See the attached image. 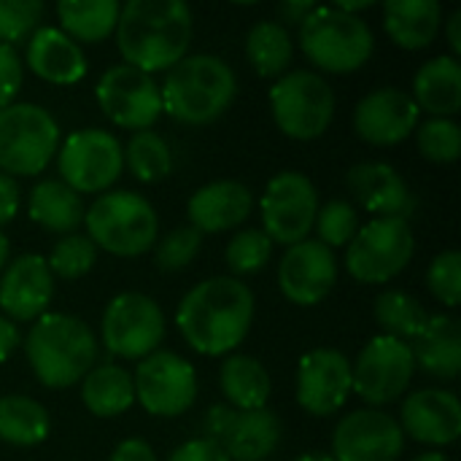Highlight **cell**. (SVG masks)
Segmentation results:
<instances>
[{
    "label": "cell",
    "mask_w": 461,
    "mask_h": 461,
    "mask_svg": "<svg viewBox=\"0 0 461 461\" xmlns=\"http://www.w3.org/2000/svg\"><path fill=\"white\" fill-rule=\"evenodd\" d=\"M405 448V435L394 416L362 408L340 419L332 435L335 461H397Z\"/></svg>",
    "instance_id": "2e32d148"
},
{
    "label": "cell",
    "mask_w": 461,
    "mask_h": 461,
    "mask_svg": "<svg viewBox=\"0 0 461 461\" xmlns=\"http://www.w3.org/2000/svg\"><path fill=\"white\" fill-rule=\"evenodd\" d=\"M270 111L286 138L316 140L335 119V92L313 70H289L270 89Z\"/></svg>",
    "instance_id": "ba28073f"
},
{
    "label": "cell",
    "mask_w": 461,
    "mask_h": 461,
    "mask_svg": "<svg viewBox=\"0 0 461 461\" xmlns=\"http://www.w3.org/2000/svg\"><path fill=\"white\" fill-rule=\"evenodd\" d=\"M22 338L14 321H8L5 316H0V362H5L16 348H19Z\"/></svg>",
    "instance_id": "f907efd6"
},
{
    "label": "cell",
    "mask_w": 461,
    "mask_h": 461,
    "mask_svg": "<svg viewBox=\"0 0 461 461\" xmlns=\"http://www.w3.org/2000/svg\"><path fill=\"white\" fill-rule=\"evenodd\" d=\"M270 254H273V243L262 230H243L227 243L224 259L235 276H254L270 262Z\"/></svg>",
    "instance_id": "74e56055"
},
{
    "label": "cell",
    "mask_w": 461,
    "mask_h": 461,
    "mask_svg": "<svg viewBox=\"0 0 461 461\" xmlns=\"http://www.w3.org/2000/svg\"><path fill=\"white\" fill-rule=\"evenodd\" d=\"M97 105L122 130H151L162 113V97L154 78L132 65H113L97 81Z\"/></svg>",
    "instance_id": "9a60e30c"
},
{
    "label": "cell",
    "mask_w": 461,
    "mask_h": 461,
    "mask_svg": "<svg viewBox=\"0 0 461 461\" xmlns=\"http://www.w3.org/2000/svg\"><path fill=\"white\" fill-rule=\"evenodd\" d=\"M167 461H230V459H227V454H224L216 443H211V440L200 438V440H189V443L178 446V448L170 454V459Z\"/></svg>",
    "instance_id": "f6af8a7d"
},
{
    "label": "cell",
    "mask_w": 461,
    "mask_h": 461,
    "mask_svg": "<svg viewBox=\"0 0 461 461\" xmlns=\"http://www.w3.org/2000/svg\"><path fill=\"white\" fill-rule=\"evenodd\" d=\"M97 262V249L86 235L70 232L65 238H59L51 249V254L46 257V265L51 270V276L62 278V281H76L84 278Z\"/></svg>",
    "instance_id": "8d00e7d4"
},
{
    "label": "cell",
    "mask_w": 461,
    "mask_h": 461,
    "mask_svg": "<svg viewBox=\"0 0 461 461\" xmlns=\"http://www.w3.org/2000/svg\"><path fill=\"white\" fill-rule=\"evenodd\" d=\"M354 392L351 362L335 348H316L300 359L297 367V402L311 416L338 413Z\"/></svg>",
    "instance_id": "ac0fdd59"
},
{
    "label": "cell",
    "mask_w": 461,
    "mask_h": 461,
    "mask_svg": "<svg viewBox=\"0 0 461 461\" xmlns=\"http://www.w3.org/2000/svg\"><path fill=\"white\" fill-rule=\"evenodd\" d=\"M238 95L235 70L213 54H192L167 70L159 89L162 111L186 124L203 127L227 113Z\"/></svg>",
    "instance_id": "3957f363"
},
{
    "label": "cell",
    "mask_w": 461,
    "mask_h": 461,
    "mask_svg": "<svg viewBox=\"0 0 461 461\" xmlns=\"http://www.w3.org/2000/svg\"><path fill=\"white\" fill-rule=\"evenodd\" d=\"M19 211V186L11 176L0 173V227L8 224Z\"/></svg>",
    "instance_id": "7dc6e473"
},
{
    "label": "cell",
    "mask_w": 461,
    "mask_h": 461,
    "mask_svg": "<svg viewBox=\"0 0 461 461\" xmlns=\"http://www.w3.org/2000/svg\"><path fill=\"white\" fill-rule=\"evenodd\" d=\"M35 378L49 389H68L95 367L97 343L92 330L68 313H43L24 340Z\"/></svg>",
    "instance_id": "277c9868"
},
{
    "label": "cell",
    "mask_w": 461,
    "mask_h": 461,
    "mask_svg": "<svg viewBox=\"0 0 461 461\" xmlns=\"http://www.w3.org/2000/svg\"><path fill=\"white\" fill-rule=\"evenodd\" d=\"M416 238L405 219H373L346 246V270L359 284H386L413 259Z\"/></svg>",
    "instance_id": "9c48e42d"
},
{
    "label": "cell",
    "mask_w": 461,
    "mask_h": 461,
    "mask_svg": "<svg viewBox=\"0 0 461 461\" xmlns=\"http://www.w3.org/2000/svg\"><path fill=\"white\" fill-rule=\"evenodd\" d=\"M427 286L429 292L448 308H456L461 303V254L459 251H443L432 259L427 270Z\"/></svg>",
    "instance_id": "7bdbcfd3"
},
{
    "label": "cell",
    "mask_w": 461,
    "mask_h": 461,
    "mask_svg": "<svg viewBox=\"0 0 461 461\" xmlns=\"http://www.w3.org/2000/svg\"><path fill=\"white\" fill-rule=\"evenodd\" d=\"M373 313H375V321L384 330V335L402 340V343L416 340L429 321L427 308L416 297H411L408 292H400V289H389V292L378 294Z\"/></svg>",
    "instance_id": "e575fe53"
},
{
    "label": "cell",
    "mask_w": 461,
    "mask_h": 461,
    "mask_svg": "<svg viewBox=\"0 0 461 461\" xmlns=\"http://www.w3.org/2000/svg\"><path fill=\"white\" fill-rule=\"evenodd\" d=\"M5 262H8V238L0 232V270L5 267Z\"/></svg>",
    "instance_id": "db71d44e"
},
{
    "label": "cell",
    "mask_w": 461,
    "mask_h": 461,
    "mask_svg": "<svg viewBox=\"0 0 461 461\" xmlns=\"http://www.w3.org/2000/svg\"><path fill=\"white\" fill-rule=\"evenodd\" d=\"M419 151L438 165L456 162L461 157V127L454 119H429L416 127Z\"/></svg>",
    "instance_id": "f35d334b"
},
{
    "label": "cell",
    "mask_w": 461,
    "mask_h": 461,
    "mask_svg": "<svg viewBox=\"0 0 461 461\" xmlns=\"http://www.w3.org/2000/svg\"><path fill=\"white\" fill-rule=\"evenodd\" d=\"M30 219L46 232L70 235L78 230V224H84L81 194H76L62 181H41L30 192Z\"/></svg>",
    "instance_id": "4dcf8cb0"
},
{
    "label": "cell",
    "mask_w": 461,
    "mask_h": 461,
    "mask_svg": "<svg viewBox=\"0 0 461 461\" xmlns=\"http://www.w3.org/2000/svg\"><path fill=\"white\" fill-rule=\"evenodd\" d=\"M113 32L124 65L149 76L170 70L192 43V8L184 0H130Z\"/></svg>",
    "instance_id": "7a4b0ae2"
},
{
    "label": "cell",
    "mask_w": 461,
    "mask_h": 461,
    "mask_svg": "<svg viewBox=\"0 0 461 461\" xmlns=\"http://www.w3.org/2000/svg\"><path fill=\"white\" fill-rule=\"evenodd\" d=\"M294 461H335L330 454H321V451H311V454H303V456H297Z\"/></svg>",
    "instance_id": "f5cc1de1"
},
{
    "label": "cell",
    "mask_w": 461,
    "mask_h": 461,
    "mask_svg": "<svg viewBox=\"0 0 461 461\" xmlns=\"http://www.w3.org/2000/svg\"><path fill=\"white\" fill-rule=\"evenodd\" d=\"M235 413H238V411H232L230 405H213V408L208 411V416H205V432H208L205 440H211V443L219 446L221 438L227 435V429H230Z\"/></svg>",
    "instance_id": "bcb514c9"
},
{
    "label": "cell",
    "mask_w": 461,
    "mask_h": 461,
    "mask_svg": "<svg viewBox=\"0 0 461 461\" xmlns=\"http://www.w3.org/2000/svg\"><path fill=\"white\" fill-rule=\"evenodd\" d=\"M59 181L76 194L108 192L124 170V149L108 130H78L57 151Z\"/></svg>",
    "instance_id": "30bf717a"
},
{
    "label": "cell",
    "mask_w": 461,
    "mask_h": 461,
    "mask_svg": "<svg viewBox=\"0 0 461 461\" xmlns=\"http://www.w3.org/2000/svg\"><path fill=\"white\" fill-rule=\"evenodd\" d=\"M30 70L49 84H76L86 76V57L76 41L57 27H38L27 43Z\"/></svg>",
    "instance_id": "cb8c5ba5"
},
{
    "label": "cell",
    "mask_w": 461,
    "mask_h": 461,
    "mask_svg": "<svg viewBox=\"0 0 461 461\" xmlns=\"http://www.w3.org/2000/svg\"><path fill=\"white\" fill-rule=\"evenodd\" d=\"M86 238L113 257H138L157 246L159 216L135 192H105L84 211Z\"/></svg>",
    "instance_id": "5b68a950"
},
{
    "label": "cell",
    "mask_w": 461,
    "mask_h": 461,
    "mask_svg": "<svg viewBox=\"0 0 461 461\" xmlns=\"http://www.w3.org/2000/svg\"><path fill=\"white\" fill-rule=\"evenodd\" d=\"M416 365L440 378V381H454L461 373V330L459 321L448 313L429 316L424 332L416 338L411 346Z\"/></svg>",
    "instance_id": "4316f807"
},
{
    "label": "cell",
    "mask_w": 461,
    "mask_h": 461,
    "mask_svg": "<svg viewBox=\"0 0 461 461\" xmlns=\"http://www.w3.org/2000/svg\"><path fill=\"white\" fill-rule=\"evenodd\" d=\"M354 200L378 219H405L416 208L405 178L386 162H359L348 170Z\"/></svg>",
    "instance_id": "7402d4cb"
},
{
    "label": "cell",
    "mask_w": 461,
    "mask_h": 461,
    "mask_svg": "<svg viewBox=\"0 0 461 461\" xmlns=\"http://www.w3.org/2000/svg\"><path fill=\"white\" fill-rule=\"evenodd\" d=\"M300 49L327 73H354L373 57L375 38L362 16L335 5H316L300 24Z\"/></svg>",
    "instance_id": "8992f818"
},
{
    "label": "cell",
    "mask_w": 461,
    "mask_h": 461,
    "mask_svg": "<svg viewBox=\"0 0 461 461\" xmlns=\"http://www.w3.org/2000/svg\"><path fill=\"white\" fill-rule=\"evenodd\" d=\"M313 227L319 232V243H324L327 249H340L348 246L359 232V213L351 203L332 200L324 208H319Z\"/></svg>",
    "instance_id": "ab89813d"
},
{
    "label": "cell",
    "mask_w": 461,
    "mask_h": 461,
    "mask_svg": "<svg viewBox=\"0 0 461 461\" xmlns=\"http://www.w3.org/2000/svg\"><path fill=\"white\" fill-rule=\"evenodd\" d=\"M124 165L130 173L143 184H157L170 176L173 170V154L165 138H159L154 130H140L130 138L124 149Z\"/></svg>",
    "instance_id": "d590c367"
},
{
    "label": "cell",
    "mask_w": 461,
    "mask_h": 461,
    "mask_svg": "<svg viewBox=\"0 0 461 461\" xmlns=\"http://www.w3.org/2000/svg\"><path fill=\"white\" fill-rule=\"evenodd\" d=\"M51 421L41 402L24 394L0 397V440L8 446H38L49 438Z\"/></svg>",
    "instance_id": "d6a6232c"
},
{
    "label": "cell",
    "mask_w": 461,
    "mask_h": 461,
    "mask_svg": "<svg viewBox=\"0 0 461 461\" xmlns=\"http://www.w3.org/2000/svg\"><path fill=\"white\" fill-rule=\"evenodd\" d=\"M132 386L140 408L159 419L184 416L197 400V373L173 351H154L140 359Z\"/></svg>",
    "instance_id": "4fadbf2b"
},
{
    "label": "cell",
    "mask_w": 461,
    "mask_h": 461,
    "mask_svg": "<svg viewBox=\"0 0 461 461\" xmlns=\"http://www.w3.org/2000/svg\"><path fill=\"white\" fill-rule=\"evenodd\" d=\"M43 16L41 0H0V43L14 46L27 41Z\"/></svg>",
    "instance_id": "b9f144b4"
},
{
    "label": "cell",
    "mask_w": 461,
    "mask_h": 461,
    "mask_svg": "<svg viewBox=\"0 0 461 461\" xmlns=\"http://www.w3.org/2000/svg\"><path fill=\"white\" fill-rule=\"evenodd\" d=\"M316 5H319V3H313V0H284V3L278 5V11H281L284 22H289V24H303V22L308 19V14H311Z\"/></svg>",
    "instance_id": "681fc988"
},
{
    "label": "cell",
    "mask_w": 461,
    "mask_h": 461,
    "mask_svg": "<svg viewBox=\"0 0 461 461\" xmlns=\"http://www.w3.org/2000/svg\"><path fill=\"white\" fill-rule=\"evenodd\" d=\"M254 197L251 189L240 181H213L200 186L186 205L189 227H194L200 235L205 232H224L238 224H243L251 216Z\"/></svg>",
    "instance_id": "603a6c76"
},
{
    "label": "cell",
    "mask_w": 461,
    "mask_h": 461,
    "mask_svg": "<svg viewBox=\"0 0 461 461\" xmlns=\"http://www.w3.org/2000/svg\"><path fill=\"white\" fill-rule=\"evenodd\" d=\"M246 54L262 78H281L294 54L289 30L281 22H257L246 35Z\"/></svg>",
    "instance_id": "836d02e7"
},
{
    "label": "cell",
    "mask_w": 461,
    "mask_h": 461,
    "mask_svg": "<svg viewBox=\"0 0 461 461\" xmlns=\"http://www.w3.org/2000/svg\"><path fill=\"white\" fill-rule=\"evenodd\" d=\"M203 249V235L194 227H176L154 249V265L165 273H178L192 265Z\"/></svg>",
    "instance_id": "60d3db41"
},
{
    "label": "cell",
    "mask_w": 461,
    "mask_h": 461,
    "mask_svg": "<svg viewBox=\"0 0 461 461\" xmlns=\"http://www.w3.org/2000/svg\"><path fill=\"white\" fill-rule=\"evenodd\" d=\"M281 443V421L273 411H238L219 448L230 461H265Z\"/></svg>",
    "instance_id": "484cf974"
},
{
    "label": "cell",
    "mask_w": 461,
    "mask_h": 461,
    "mask_svg": "<svg viewBox=\"0 0 461 461\" xmlns=\"http://www.w3.org/2000/svg\"><path fill=\"white\" fill-rule=\"evenodd\" d=\"M122 5L116 0H62L57 16L62 32L76 43H103L113 35Z\"/></svg>",
    "instance_id": "1f68e13d"
},
{
    "label": "cell",
    "mask_w": 461,
    "mask_h": 461,
    "mask_svg": "<svg viewBox=\"0 0 461 461\" xmlns=\"http://www.w3.org/2000/svg\"><path fill=\"white\" fill-rule=\"evenodd\" d=\"M54 297V276L41 254L16 257L0 278V311L8 321H38Z\"/></svg>",
    "instance_id": "ffe728a7"
},
{
    "label": "cell",
    "mask_w": 461,
    "mask_h": 461,
    "mask_svg": "<svg viewBox=\"0 0 461 461\" xmlns=\"http://www.w3.org/2000/svg\"><path fill=\"white\" fill-rule=\"evenodd\" d=\"M319 213V192L305 173H278L262 194V224L270 243L294 246L308 240Z\"/></svg>",
    "instance_id": "7c38bea8"
},
{
    "label": "cell",
    "mask_w": 461,
    "mask_h": 461,
    "mask_svg": "<svg viewBox=\"0 0 461 461\" xmlns=\"http://www.w3.org/2000/svg\"><path fill=\"white\" fill-rule=\"evenodd\" d=\"M338 284V259L332 249L319 240H303L286 249L278 265L281 294L300 305L313 308L324 303Z\"/></svg>",
    "instance_id": "e0dca14e"
},
{
    "label": "cell",
    "mask_w": 461,
    "mask_h": 461,
    "mask_svg": "<svg viewBox=\"0 0 461 461\" xmlns=\"http://www.w3.org/2000/svg\"><path fill=\"white\" fill-rule=\"evenodd\" d=\"M413 461H448V456H446V454H440V451H429V454L416 456Z\"/></svg>",
    "instance_id": "11a10c76"
},
{
    "label": "cell",
    "mask_w": 461,
    "mask_h": 461,
    "mask_svg": "<svg viewBox=\"0 0 461 461\" xmlns=\"http://www.w3.org/2000/svg\"><path fill=\"white\" fill-rule=\"evenodd\" d=\"M251 321L254 294L232 276H216L197 284L186 292L176 313L178 332L203 357L235 351L246 340Z\"/></svg>",
    "instance_id": "6da1fadb"
},
{
    "label": "cell",
    "mask_w": 461,
    "mask_h": 461,
    "mask_svg": "<svg viewBox=\"0 0 461 461\" xmlns=\"http://www.w3.org/2000/svg\"><path fill=\"white\" fill-rule=\"evenodd\" d=\"M413 373H416V359L411 346L381 335L362 348L357 365L351 367V381H354V392L370 408H381L397 402L408 392Z\"/></svg>",
    "instance_id": "5bb4252c"
},
{
    "label": "cell",
    "mask_w": 461,
    "mask_h": 461,
    "mask_svg": "<svg viewBox=\"0 0 461 461\" xmlns=\"http://www.w3.org/2000/svg\"><path fill=\"white\" fill-rule=\"evenodd\" d=\"M419 127V105L402 89L384 86L365 95L354 111V130L370 146H397Z\"/></svg>",
    "instance_id": "d6986e66"
},
{
    "label": "cell",
    "mask_w": 461,
    "mask_h": 461,
    "mask_svg": "<svg viewBox=\"0 0 461 461\" xmlns=\"http://www.w3.org/2000/svg\"><path fill=\"white\" fill-rule=\"evenodd\" d=\"M413 103L432 119H451L461 111V65L456 57L440 54L413 76Z\"/></svg>",
    "instance_id": "d4e9b609"
},
{
    "label": "cell",
    "mask_w": 461,
    "mask_h": 461,
    "mask_svg": "<svg viewBox=\"0 0 461 461\" xmlns=\"http://www.w3.org/2000/svg\"><path fill=\"white\" fill-rule=\"evenodd\" d=\"M448 43H451V51L454 57L461 54V11L456 8L448 19Z\"/></svg>",
    "instance_id": "816d5d0a"
},
{
    "label": "cell",
    "mask_w": 461,
    "mask_h": 461,
    "mask_svg": "<svg viewBox=\"0 0 461 461\" xmlns=\"http://www.w3.org/2000/svg\"><path fill=\"white\" fill-rule=\"evenodd\" d=\"M111 461H159L154 448L146 443V440H138V438H130L124 443H119L111 454Z\"/></svg>",
    "instance_id": "c3c4849f"
},
{
    "label": "cell",
    "mask_w": 461,
    "mask_h": 461,
    "mask_svg": "<svg viewBox=\"0 0 461 461\" xmlns=\"http://www.w3.org/2000/svg\"><path fill=\"white\" fill-rule=\"evenodd\" d=\"M81 402L97 419H113L127 413L135 402L132 375L116 365L92 367L81 381Z\"/></svg>",
    "instance_id": "f546056e"
},
{
    "label": "cell",
    "mask_w": 461,
    "mask_h": 461,
    "mask_svg": "<svg viewBox=\"0 0 461 461\" xmlns=\"http://www.w3.org/2000/svg\"><path fill=\"white\" fill-rule=\"evenodd\" d=\"M221 394L232 411H259L267 408L273 384L265 370V365L254 357L235 354L224 359L219 373Z\"/></svg>",
    "instance_id": "f1b7e54d"
},
{
    "label": "cell",
    "mask_w": 461,
    "mask_h": 461,
    "mask_svg": "<svg viewBox=\"0 0 461 461\" xmlns=\"http://www.w3.org/2000/svg\"><path fill=\"white\" fill-rule=\"evenodd\" d=\"M59 124L35 103H11L0 108V173L38 176L57 154Z\"/></svg>",
    "instance_id": "52a82bcc"
},
{
    "label": "cell",
    "mask_w": 461,
    "mask_h": 461,
    "mask_svg": "<svg viewBox=\"0 0 461 461\" xmlns=\"http://www.w3.org/2000/svg\"><path fill=\"white\" fill-rule=\"evenodd\" d=\"M24 70H22V59L16 54L14 46L0 43V108L11 105L19 86H22Z\"/></svg>",
    "instance_id": "ee69618b"
},
{
    "label": "cell",
    "mask_w": 461,
    "mask_h": 461,
    "mask_svg": "<svg viewBox=\"0 0 461 461\" xmlns=\"http://www.w3.org/2000/svg\"><path fill=\"white\" fill-rule=\"evenodd\" d=\"M402 435L424 446H451L461 435V402L454 392L446 389H421L413 392L400 411Z\"/></svg>",
    "instance_id": "44dd1931"
},
{
    "label": "cell",
    "mask_w": 461,
    "mask_h": 461,
    "mask_svg": "<svg viewBox=\"0 0 461 461\" xmlns=\"http://www.w3.org/2000/svg\"><path fill=\"white\" fill-rule=\"evenodd\" d=\"M440 24L443 5L438 0H389L384 5V27L400 49H427L438 38Z\"/></svg>",
    "instance_id": "83f0119b"
},
{
    "label": "cell",
    "mask_w": 461,
    "mask_h": 461,
    "mask_svg": "<svg viewBox=\"0 0 461 461\" xmlns=\"http://www.w3.org/2000/svg\"><path fill=\"white\" fill-rule=\"evenodd\" d=\"M100 332L103 346L113 357L146 359L165 338V313L151 297L140 292H124L108 303Z\"/></svg>",
    "instance_id": "8fae6325"
}]
</instances>
